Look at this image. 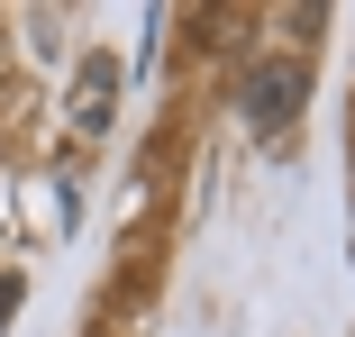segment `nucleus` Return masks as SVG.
Returning a JSON list of instances; mask_svg holds the SVG:
<instances>
[{"mask_svg": "<svg viewBox=\"0 0 355 337\" xmlns=\"http://www.w3.org/2000/svg\"><path fill=\"white\" fill-rule=\"evenodd\" d=\"M301 101H310V64H301V55H292V64L264 55L255 74H246V92H237L246 128H264V137H273V128H292V119H301Z\"/></svg>", "mask_w": 355, "mask_h": 337, "instance_id": "f257e3e1", "label": "nucleus"}, {"mask_svg": "<svg viewBox=\"0 0 355 337\" xmlns=\"http://www.w3.org/2000/svg\"><path fill=\"white\" fill-rule=\"evenodd\" d=\"M110 110H119V55H83V74H73V128L101 137Z\"/></svg>", "mask_w": 355, "mask_h": 337, "instance_id": "f03ea898", "label": "nucleus"}]
</instances>
